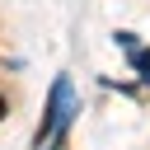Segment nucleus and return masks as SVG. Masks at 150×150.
<instances>
[{"instance_id": "nucleus-1", "label": "nucleus", "mask_w": 150, "mask_h": 150, "mask_svg": "<svg viewBox=\"0 0 150 150\" xmlns=\"http://www.w3.org/2000/svg\"><path fill=\"white\" fill-rule=\"evenodd\" d=\"M70 117H75V89H70V80L61 75V80L52 84V98H47V112H42V127H38V150H42V145H56L61 131L70 127Z\"/></svg>"}, {"instance_id": "nucleus-2", "label": "nucleus", "mask_w": 150, "mask_h": 150, "mask_svg": "<svg viewBox=\"0 0 150 150\" xmlns=\"http://www.w3.org/2000/svg\"><path fill=\"white\" fill-rule=\"evenodd\" d=\"M0 117H5V98H0Z\"/></svg>"}]
</instances>
